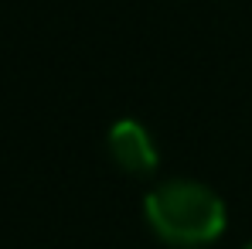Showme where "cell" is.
I'll use <instances>...</instances> for the list:
<instances>
[{"label": "cell", "instance_id": "6da1fadb", "mask_svg": "<svg viewBox=\"0 0 252 249\" xmlns=\"http://www.w3.org/2000/svg\"><path fill=\"white\" fill-rule=\"evenodd\" d=\"M143 212H147L150 229L177 249L208 246L225 232V222H228L225 202L208 184L188 181V178L157 184L147 195Z\"/></svg>", "mask_w": 252, "mask_h": 249}, {"label": "cell", "instance_id": "7a4b0ae2", "mask_svg": "<svg viewBox=\"0 0 252 249\" xmlns=\"http://www.w3.org/2000/svg\"><path fill=\"white\" fill-rule=\"evenodd\" d=\"M106 143H109V157L123 167L126 174L147 178V174L157 171L160 154H157V143H154L150 130L143 123H136V120H116V123L109 126Z\"/></svg>", "mask_w": 252, "mask_h": 249}, {"label": "cell", "instance_id": "3957f363", "mask_svg": "<svg viewBox=\"0 0 252 249\" xmlns=\"http://www.w3.org/2000/svg\"><path fill=\"white\" fill-rule=\"evenodd\" d=\"M242 249H252V243H246V246H242Z\"/></svg>", "mask_w": 252, "mask_h": 249}]
</instances>
